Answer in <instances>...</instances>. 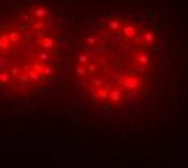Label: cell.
<instances>
[{"label":"cell","instance_id":"1","mask_svg":"<svg viewBox=\"0 0 188 168\" xmlns=\"http://www.w3.org/2000/svg\"><path fill=\"white\" fill-rule=\"evenodd\" d=\"M123 83H125L126 87H130V89H133V87H138L139 86V79L135 76H130V78H125L123 79Z\"/></svg>","mask_w":188,"mask_h":168},{"label":"cell","instance_id":"2","mask_svg":"<svg viewBox=\"0 0 188 168\" xmlns=\"http://www.w3.org/2000/svg\"><path fill=\"white\" fill-rule=\"evenodd\" d=\"M94 95H96L97 99H100V100H105L107 97H109V90H107V89H100V87H97V89L94 90Z\"/></svg>","mask_w":188,"mask_h":168},{"label":"cell","instance_id":"3","mask_svg":"<svg viewBox=\"0 0 188 168\" xmlns=\"http://www.w3.org/2000/svg\"><path fill=\"white\" fill-rule=\"evenodd\" d=\"M120 92L118 90H109V97L107 99L110 100V102H113V103H117V102H120Z\"/></svg>","mask_w":188,"mask_h":168},{"label":"cell","instance_id":"4","mask_svg":"<svg viewBox=\"0 0 188 168\" xmlns=\"http://www.w3.org/2000/svg\"><path fill=\"white\" fill-rule=\"evenodd\" d=\"M10 81H11L10 71H2V73H0V84H8Z\"/></svg>","mask_w":188,"mask_h":168},{"label":"cell","instance_id":"5","mask_svg":"<svg viewBox=\"0 0 188 168\" xmlns=\"http://www.w3.org/2000/svg\"><path fill=\"white\" fill-rule=\"evenodd\" d=\"M8 37H10L11 45H15V44H18V42H19V32L18 31H10L8 32Z\"/></svg>","mask_w":188,"mask_h":168},{"label":"cell","instance_id":"6","mask_svg":"<svg viewBox=\"0 0 188 168\" xmlns=\"http://www.w3.org/2000/svg\"><path fill=\"white\" fill-rule=\"evenodd\" d=\"M42 47L44 48H52L54 47V39L52 37H44L42 39Z\"/></svg>","mask_w":188,"mask_h":168},{"label":"cell","instance_id":"7","mask_svg":"<svg viewBox=\"0 0 188 168\" xmlns=\"http://www.w3.org/2000/svg\"><path fill=\"white\" fill-rule=\"evenodd\" d=\"M32 15H34V18H36V19H44V16H45V10H44V8H36Z\"/></svg>","mask_w":188,"mask_h":168},{"label":"cell","instance_id":"8","mask_svg":"<svg viewBox=\"0 0 188 168\" xmlns=\"http://www.w3.org/2000/svg\"><path fill=\"white\" fill-rule=\"evenodd\" d=\"M123 34H125L126 37H133V36H135V28H133V26H126V28H123Z\"/></svg>","mask_w":188,"mask_h":168},{"label":"cell","instance_id":"9","mask_svg":"<svg viewBox=\"0 0 188 168\" xmlns=\"http://www.w3.org/2000/svg\"><path fill=\"white\" fill-rule=\"evenodd\" d=\"M42 74H44L45 78H52V74H54V70H52L50 66H42Z\"/></svg>","mask_w":188,"mask_h":168},{"label":"cell","instance_id":"10","mask_svg":"<svg viewBox=\"0 0 188 168\" xmlns=\"http://www.w3.org/2000/svg\"><path fill=\"white\" fill-rule=\"evenodd\" d=\"M86 71H88V68L84 66V65H78V68H76V74H78V76H84Z\"/></svg>","mask_w":188,"mask_h":168},{"label":"cell","instance_id":"11","mask_svg":"<svg viewBox=\"0 0 188 168\" xmlns=\"http://www.w3.org/2000/svg\"><path fill=\"white\" fill-rule=\"evenodd\" d=\"M78 61H80V65H88L89 63V57H88L86 53H81L80 58H78Z\"/></svg>","mask_w":188,"mask_h":168},{"label":"cell","instance_id":"12","mask_svg":"<svg viewBox=\"0 0 188 168\" xmlns=\"http://www.w3.org/2000/svg\"><path fill=\"white\" fill-rule=\"evenodd\" d=\"M32 28H34L36 31H42V29H44V23H42V19H36V23L32 24Z\"/></svg>","mask_w":188,"mask_h":168},{"label":"cell","instance_id":"13","mask_svg":"<svg viewBox=\"0 0 188 168\" xmlns=\"http://www.w3.org/2000/svg\"><path fill=\"white\" fill-rule=\"evenodd\" d=\"M39 58H41L42 61H47L49 58H50V55H49L47 52H42V53H39Z\"/></svg>","mask_w":188,"mask_h":168},{"label":"cell","instance_id":"14","mask_svg":"<svg viewBox=\"0 0 188 168\" xmlns=\"http://www.w3.org/2000/svg\"><path fill=\"white\" fill-rule=\"evenodd\" d=\"M109 24H110V28H118V21H113V19L109 23Z\"/></svg>","mask_w":188,"mask_h":168}]
</instances>
